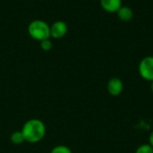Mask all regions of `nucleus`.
I'll list each match as a JSON object with an SVG mask.
<instances>
[{"label":"nucleus","mask_w":153,"mask_h":153,"mask_svg":"<svg viewBox=\"0 0 153 153\" xmlns=\"http://www.w3.org/2000/svg\"><path fill=\"white\" fill-rule=\"evenodd\" d=\"M22 132L25 142L35 143L40 142L44 138L46 134V126L39 119H30L24 124Z\"/></svg>","instance_id":"1"},{"label":"nucleus","mask_w":153,"mask_h":153,"mask_svg":"<svg viewBox=\"0 0 153 153\" xmlns=\"http://www.w3.org/2000/svg\"><path fill=\"white\" fill-rule=\"evenodd\" d=\"M29 35L39 41L50 39V26L42 20H33L28 26Z\"/></svg>","instance_id":"2"},{"label":"nucleus","mask_w":153,"mask_h":153,"mask_svg":"<svg viewBox=\"0 0 153 153\" xmlns=\"http://www.w3.org/2000/svg\"><path fill=\"white\" fill-rule=\"evenodd\" d=\"M139 74L143 79L153 81V56H146L139 64Z\"/></svg>","instance_id":"3"},{"label":"nucleus","mask_w":153,"mask_h":153,"mask_svg":"<svg viewBox=\"0 0 153 153\" xmlns=\"http://www.w3.org/2000/svg\"><path fill=\"white\" fill-rule=\"evenodd\" d=\"M67 24L63 21H56L50 26V37L53 39H62L67 33Z\"/></svg>","instance_id":"4"},{"label":"nucleus","mask_w":153,"mask_h":153,"mask_svg":"<svg viewBox=\"0 0 153 153\" xmlns=\"http://www.w3.org/2000/svg\"><path fill=\"white\" fill-rule=\"evenodd\" d=\"M107 89H108V93L111 96L117 97V96L120 95L121 92L123 91L124 83L121 81V79H119L117 77H114L108 81V85H107Z\"/></svg>","instance_id":"5"},{"label":"nucleus","mask_w":153,"mask_h":153,"mask_svg":"<svg viewBox=\"0 0 153 153\" xmlns=\"http://www.w3.org/2000/svg\"><path fill=\"white\" fill-rule=\"evenodd\" d=\"M101 7L108 13H117L122 6V0H100Z\"/></svg>","instance_id":"6"},{"label":"nucleus","mask_w":153,"mask_h":153,"mask_svg":"<svg viewBox=\"0 0 153 153\" xmlns=\"http://www.w3.org/2000/svg\"><path fill=\"white\" fill-rule=\"evenodd\" d=\"M117 13L118 18L123 22H129L134 17V12L128 6H121L117 10Z\"/></svg>","instance_id":"7"},{"label":"nucleus","mask_w":153,"mask_h":153,"mask_svg":"<svg viewBox=\"0 0 153 153\" xmlns=\"http://www.w3.org/2000/svg\"><path fill=\"white\" fill-rule=\"evenodd\" d=\"M11 142L13 144H21L22 143L25 142L24 140V136L22 134V131H15L11 134Z\"/></svg>","instance_id":"8"},{"label":"nucleus","mask_w":153,"mask_h":153,"mask_svg":"<svg viewBox=\"0 0 153 153\" xmlns=\"http://www.w3.org/2000/svg\"><path fill=\"white\" fill-rule=\"evenodd\" d=\"M135 153H153L152 146L150 143L142 144L137 148Z\"/></svg>","instance_id":"9"},{"label":"nucleus","mask_w":153,"mask_h":153,"mask_svg":"<svg viewBox=\"0 0 153 153\" xmlns=\"http://www.w3.org/2000/svg\"><path fill=\"white\" fill-rule=\"evenodd\" d=\"M39 46H40V48L42 50L49 51L50 49H52L53 44H52V41L50 40V39H46L39 41Z\"/></svg>","instance_id":"10"},{"label":"nucleus","mask_w":153,"mask_h":153,"mask_svg":"<svg viewBox=\"0 0 153 153\" xmlns=\"http://www.w3.org/2000/svg\"><path fill=\"white\" fill-rule=\"evenodd\" d=\"M50 153H72V151L67 146L58 145V146H56L55 148H53Z\"/></svg>","instance_id":"11"},{"label":"nucleus","mask_w":153,"mask_h":153,"mask_svg":"<svg viewBox=\"0 0 153 153\" xmlns=\"http://www.w3.org/2000/svg\"><path fill=\"white\" fill-rule=\"evenodd\" d=\"M149 142H150V144L152 146L153 148V131L151 133V134H150V138H149Z\"/></svg>","instance_id":"12"},{"label":"nucleus","mask_w":153,"mask_h":153,"mask_svg":"<svg viewBox=\"0 0 153 153\" xmlns=\"http://www.w3.org/2000/svg\"><path fill=\"white\" fill-rule=\"evenodd\" d=\"M151 89H152V91L153 93V81L152 82V84H151Z\"/></svg>","instance_id":"13"}]
</instances>
